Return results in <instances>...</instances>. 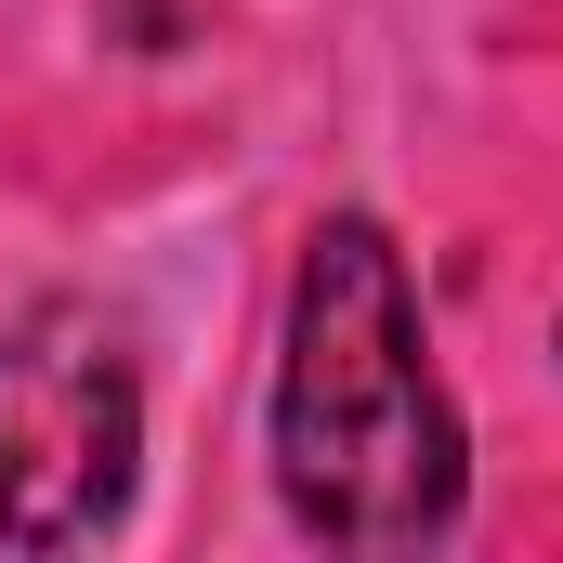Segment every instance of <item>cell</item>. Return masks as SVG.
<instances>
[{"instance_id": "6da1fadb", "label": "cell", "mask_w": 563, "mask_h": 563, "mask_svg": "<svg viewBox=\"0 0 563 563\" xmlns=\"http://www.w3.org/2000/svg\"><path fill=\"white\" fill-rule=\"evenodd\" d=\"M472 445L420 354L407 250L341 210L301 236L288 276V354H276V498L328 551H432L459 525Z\"/></svg>"}, {"instance_id": "7a4b0ae2", "label": "cell", "mask_w": 563, "mask_h": 563, "mask_svg": "<svg viewBox=\"0 0 563 563\" xmlns=\"http://www.w3.org/2000/svg\"><path fill=\"white\" fill-rule=\"evenodd\" d=\"M144 394L106 314L53 301L0 341V551H79L132 511Z\"/></svg>"}]
</instances>
